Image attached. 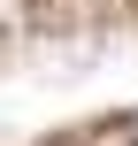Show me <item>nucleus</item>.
Listing matches in <instances>:
<instances>
[{
	"instance_id": "nucleus-1",
	"label": "nucleus",
	"mask_w": 138,
	"mask_h": 146,
	"mask_svg": "<svg viewBox=\"0 0 138 146\" xmlns=\"http://www.w3.org/2000/svg\"><path fill=\"white\" fill-rule=\"evenodd\" d=\"M123 139H131V146H138V115H131V123H123Z\"/></svg>"
}]
</instances>
